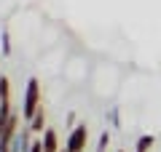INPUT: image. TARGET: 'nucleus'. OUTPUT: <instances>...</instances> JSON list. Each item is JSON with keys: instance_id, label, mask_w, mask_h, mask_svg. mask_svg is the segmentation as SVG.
Instances as JSON below:
<instances>
[{"instance_id": "1", "label": "nucleus", "mask_w": 161, "mask_h": 152, "mask_svg": "<svg viewBox=\"0 0 161 152\" xmlns=\"http://www.w3.org/2000/svg\"><path fill=\"white\" fill-rule=\"evenodd\" d=\"M43 107L40 104V83L38 78H30L27 85H24V101H22V120H32L38 115V109Z\"/></svg>"}, {"instance_id": "2", "label": "nucleus", "mask_w": 161, "mask_h": 152, "mask_svg": "<svg viewBox=\"0 0 161 152\" xmlns=\"http://www.w3.org/2000/svg\"><path fill=\"white\" fill-rule=\"evenodd\" d=\"M86 139H89V128H86V123H80L64 136V149L67 152H86Z\"/></svg>"}, {"instance_id": "3", "label": "nucleus", "mask_w": 161, "mask_h": 152, "mask_svg": "<svg viewBox=\"0 0 161 152\" xmlns=\"http://www.w3.org/2000/svg\"><path fill=\"white\" fill-rule=\"evenodd\" d=\"M40 141H43V152H62V147H59V136H57V131H54V128L43 131Z\"/></svg>"}, {"instance_id": "4", "label": "nucleus", "mask_w": 161, "mask_h": 152, "mask_svg": "<svg viewBox=\"0 0 161 152\" xmlns=\"http://www.w3.org/2000/svg\"><path fill=\"white\" fill-rule=\"evenodd\" d=\"M27 128L32 131V134H40V136H43V131L48 128V125H46V109H43V107H40V109H38V115H35V118L27 123Z\"/></svg>"}, {"instance_id": "5", "label": "nucleus", "mask_w": 161, "mask_h": 152, "mask_svg": "<svg viewBox=\"0 0 161 152\" xmlns=\"http://www.w3.org/2000/svg\"><path fill=\"white\" fill-rule=\"evenodd\" d=\"M153 136H150V134H142V136H140V139H137V144H134V152H150V147H153Z\"/></svg>"}, {"instance_id": "6", "label": "nucleus", "mask_w": 161, "mask_h": 152, "mask_svg": "<svg viewBox=\"0 0 161 152\" xmlns=\"http://www.w3.org/2000/svg\"><path fill=\"white\" fill-rule=\"evenodd\" d=\"M0 53L11 56V35H8V29H0Z\"/></svg>"}, {"instance_id": "7", "label": "nucleus", "mask_w": 161, "mask_h": 152, "mask_svg": "<svg viewBox=\"0 0 161 152\" xmlns=\"http://www.w3.org/2000/svg\"><path fill=\"white\" fill-rule=\"evenodd\" d=\"M108 144H110V131L105 128L102 134H99V139H97V152H105V149H108Z\"/></svg>"}, {"instance_id": "8", "label": "nucleus", "mask_w": 161, "mask_h": 152, "mask_svg": "<svg viewBox=\"0 0 161 152\" xmlns=\"http://www.w3.org/2000/svg\"><path fill=\"white\" fill-rule=\"evenodd\" d=\"M108 120H110L113 128H118V125H121V112H118V107H113V109L108 112Z\"/></svg>"}, {"instance_id": "9", "label": "nucleus", "mask_w": 161, "mask_h": 152, "mask_svg": "<svg viewBox=\"0 0 161 152\" xmlns=\"http://www.w3.org/2000/svg\"><path fill=\"white\" fill-rule=\"evenodd\" d=\"M30 152H43V141H40V139H32V147H30Z\"/></svg>"}, {"instance_id": "10", "label": "nucleus", "mask_w": 161, "mask_h": 152, "mask_svg": "<svg viewBox=\"0 0 161 152\" xmlns=\"http://www.w3.org/2000/svg\"><path fill=\"white\" fill-rule=\"evenodd\" d=\"M67 125H70V131L75 128V112H70V115H67Z\"/></svg>"}, {"instance_id": "11", "label": "nucleus", "mask_w": 161, "mask_h": 152, "mask_svg": "<svg viewBox=\"0 0 161 152\" xmlns=\"http://www.w3.org/2000/svg\"><path fill=\"white\" fill-rule=\"evenodd\" d=\"M118 152H124V149H118Z\"/></svg>"}]
</instances>
